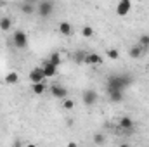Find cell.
I'll return each instance as SVG.
<instances>
[{
	"label": "cell",
	"instance_id": "obj_21",
	"mask_svg": "<svg viewBox=\"0 0 149 147\" xmlns=\"http://www.w3.org/2000/svg\"><path fill=\"white\" fill-rule=\"evenodd\" d=\"M106 55H108L109 59H118V57H120V52H118L116 49H108V52H106Z\"/></svg>",
	"mask_w": 149,
	"mask_h": 147
},
{
	"label": "cell",
	"instance_id": "obj_27",
	"mask_svg": "<svg viewBox=\"0 0 149 147\" xmlns=\"http://www.w3.org/2000/svg\"><path fill=\"white\" fill-rule=\"evenodd\" d=\"M26 147H37V146H35V144H28Z\"/></svg>",
	"mask_w": 149,
	"mask_h": 147
},
{
	"label": "cell",
	"instance_id": "obj_11",
	"mask_svg": "<svg viewBox=\"0 0 149 147\" xmlns=\"http://www.w3.org/2000/svg\"><path fill=\"white\" fill-rule=\"evenodd\" d=\"M144 52H146V50H144L141 45H134V47L128 49V55H130L132 59H139V57H142Z\"/></svg>",
	"mask_w": 149,
	"mask_h": 147
},
{
	"label": "cell",
	"instance_id": "obj_4",
	"mask_svg": "<svg viewBox=\"0 0 149 147\" xmlns=\"http://www.w3.org/2000/svg\"><path fill=\"white\" fill-rule=\"evenodd\" d=\"M81 101H83V104H85L87 107H92V106L97 102V92L92 90V88L85 90V92L81 94Z\"/></svg>",
	"mask_w": 149,
	"mask_h": 147
},
{
	"label": "cell",
	"instance_id": "obj_15",
	"mask_svg": "<svg viewBox=\"0 0 149 147\" xmlns=\"http://www.w3.org/2000/svg\"><path fill=\"white\" fill-rule=\"evenodd\" d=\"M19 81V74L16 73V71H10V73L5 74V83L7 85H16Z\"/></svg>",
	"mask_w": 149,
	"mask_h": 147
},
{
	"label": "cell",
	"instance_id": "obj_14",
	"mask_svg": "<svg viewBox=\"0 0 149 147\" xmlns=\"http://www.w3.org/2000/svg\"><path fill=\"white\" fill-rule=\"evenodd\" d=\"M50 64H54L56 68H59L61 66V62H63V57H61V54L59 52H52L50 55H49V59H47Z\"/></svg>",
	"mask_w": 149,
	"mask_h": 147
},
{
	"label": "cell",
	"instance_id": "obj_2",
	"mask_svg": "<svg viewBox=\"0 0 149 147\" xmlns=\"http://www.w3.org/2000/svg\"><path fill=\"white\" fill-rule=\"evenodd\" d=\"M12 43L17 49H26L28 47V35L23 30H16L14 35H12Z\"/></svg>",
	"mask_w": 149,
	"mask_h": 147
},
{
	"label": "cell",
	"instance_id": "obj_1",
	"mask_svg": "<svg viewBox=\"0 0 149 147\" xmlns=\"http://www.w3.org/2000/svg\"><path fill=\"white\" fill-rule=\"evenodd\" d=\"M132 76L128 74H111L108 80H106V87L108 90H118V92H123L127 87L132 85Z\"/></svg>",
	"mask_w": 149,
	"mask_h": 147
},
{
	"label": "cell",
	"instance_id": "obj_28",
	"mask_svg": "<svg viewBox=\"0 0 149 147\" xmlns=\"http://www.w3.org/2000/svg\"><path fill=\"white\" fill-rule=\"evenodd\" d=\"M120 147H130V146H128V144H121Z\"/></svg>",
	"mask_w": 149,
	"mask_h": 147
},
{
	"label": "cell",
	"instance_id": "obj_5",
	"mask_svg": "<svg viewBox=\"0 0 149 147\" xmlns=\"http://www.w3.org/2000/svg\"><path fill=\"white\" fill-rule=\"evenodd\" d=\"M50 94H52V97L61 99V101L68 99V90H66V87H63V85H59V83H54V85L50 87Z\"/></svg>",
	"mask_w": 149,
	"mask_h": 147
},
{
	"label": "cell",
	"instance_id": "obj_12",
	"mask_svg": "<svg viewBox=\"0 0 149 147\" xmlns=\"http://www.w3.org/2000/svg\"><path fill=\"white\" fill-rule=\"evenodd\" d=\"M85 64H99V62H102V57L99 55V54H95V52H87V55H85V61H83Z\"/></svg>",
	"mask_w": 149,
	"mask_h": 147
},
{
	"label": "cell",
	"instance_id": "obj_23",
	"mask_svg": "<svg viewBox=\"0 0 149 147\" xmlns=\"http://www.w3.org/2000/svg\"><path fill=\"white\" fill-rule=\"evenodd\" d=\"M85 55H87V52H83V50H78V52L74 54V59H76V62H83V61H85Z\"/></svg>",
	"mask_w": 149,
	"mask_h": 147
},
{
	"label": "cell",
	"instance_id": "obj_17",
	"mask_svg": "<svg viewBox=\"0 0 149 147\" xmlns=\"http://www.w3.org/2000/svg\"><path fill=\"white\" fill-rule=\"evenodd\" d=\"M109 94V99L113 102H121L123 101V92H118V90H108Z\"/></svg>",
	"mask_w": 149,
	"mask_h": 147
},
{
	"label": "cell",
	"instance_id": "obj_9",
	"mask_svg": "<svg viewBox=\"0 0 149 147\" xmlns=\"http://www.w3.org/2000/svg\"><path fill=\"white\" fill-rule=\"evenodd\" d=\"M42 69H43V76H45V78H52V76H56V74H57V68H56L54 64H50L49 61H45V62H43Z\"/></svg>",
	"mask_w": 149,
	"mask_h": 147
},
{
	"label": "cell",
	"instance_id": "obj_8",
	"mask_svg": "<svg viewBox=\"0 0 149 147\" xmlns=\"http://www.w3.org/2000/svg\"><path fill=\"white\" fill-rule=\"evenodd\" d=\"M19 9H21V12L23 14H33V12H37V3L35 2H31V0H26V2H21L19 3Z\"/></svg>",
	"mask_w": 149,
	"mask_h": 147
},
{
	"label": "cell",
	"instance_id": "obj_19",
	"mask_svg": "<svg viewBox=\"0 0 149 147\" xmlns=\"http://www.w3.org/2000/svg\"><path fill=\"white\" fill-rule=\"evenodd\" d=\"M137 45H141L144 50H148L149 49V35H141L139 37V43Z\"/></svg>",
	"mask_w": 149,
	"mask_h": 147
},
{
	"label": "cell",
	"instance_id": "obj_6",
	"mask_svg": "<svg viewBox=\"0 0 149 147\" xmlns=\"http://www.w3.org/2000/svg\"><path fill=\"white\" fill-rule=\"evenodd\" d=\"M130 10H132L130 0H121L116 3V14L118 16H127V14H130Z\"/></svg>",
	"mask_w": 149,
	"mask_h": 147
},
{
	"label": "cell",
	"instance_id": "obj_16",
	"mask_svg": "<svg viewBox=\"0 0 149 147\" xmlns=\"http://www.w3.org/2000/svg\"><path fill=\"white\" fill-rule=\"evenodd\" d=\"M10 26H12L10 17H7V16L0 17V30H2V31H9V30H10Z\"/></svg>",
	"mask_w": 149,
	"mask_h": 147
},
{
	"label": "cell",
	"instance_id": "obj_24",
	"mask_svg": "<svg viewBox=\"0 0 149 147\" xmlns=\"http://www.w3.org/2000/svg\"><path fill=\"white\" fill-rule=\"evenodd\" d=\"M94 144L102 146V144H104V135H102V133H95V135H94Z\"/></svg>",
	"mask_w": 149,
	"mask_h": 147
},
{
	"label": "cell",
	"instance_id": "obj_7",
	"mask_svg": "<svg viewBox=\"0 0 149 147\" xmlns=\"http://www.w3.org/2000/svg\"><path fill=\"white\" fill-rule=\"evenodd\" d=\"M30 80H31V85H33V83H43V81H45L43 69H42V68H33V69L30 71Z\"/></svg>",
	"mask_w": 149,
	"mask_h": 147
},
{
	"label": "cell",
	"instance_id": "obj_26",
	"mask_svg": "<svg viewBox=\"0 0 149 147\" xmlns=\"http://www.w3.org/2000/svg\"><path fill=\"white\" fill-rule=\"evenodd\" d=\"M68 147H76V144H74V142H70V144H68Z\"/></svg>",
	"mask_w": 149,
	"mask_h": 147
},
{
	"label": "cell",
	"instance_id": "obj_20",
	"mask_svg": "<svg viewBox=\"0 0 149 147\" xmlns=\"http://www.w3.org/2000/svg\"><path fill=\"white\" fill-rule=\"evenodd\" d=\"M81 35H83L85 38H90L92 35H94V28H92V26H88V24H87V26H83V28H81Z\"/></svg>",
	"mask_w": 149,
	"mask_h": 147
},
{
	"label": "cell",
	"instance_id": "obj_25",
	"mask_svg": "<svg viewBox=\"0 0 149 147\" xmlns=\"http://www.w3.org/2000/svg\"><path fill=\"white\" fill-rule=\"evenodd\" d=\"M12 147H23V144H21V139H16L14 140V146Z\"/></svg>",
	"mask_w": 149,
	"mask_h": 147
},
{
	"label": "cell",
	"instance_id": "obj_13",
	"mask_svg": "<svg viewBox=\"0 0 149 147\" xmlns=\"http://www.w3.org/2000/svg\"><path fill=\"white\" fill-rule=\"evenodd\" d=\"M118 125H120V128H121V130L130 132V130L134 128V119H132L130 116H123V118L120 119V123H118Z\"/></svg>",
	"mask_w": 149,
	"mask_h": 147
},
{
	"label": "cell",
	"instance_id": "obj_10",
	"mask_svg": "<svg viewBox=\"0 0 149 147\" xmlns=\"http://www.w3.org/2000/svg\"><path fill=\"white\" fill-rule=\"evenodd\" d=\"M59 33L64 35V37H70V35L73 33V26H71V23H68V21H61V23H59Z\"/></svg>",
	"mask_w": 149,
	"mask_h": 147
},
{
	"label": "cell",
	"instance_id": "obj_22",
	"mask_svg": "<svg viewBox=\"0 0 149 147\" xmlns=\"http://www.w3.org/2000/svg\"><path fill=\"white\" fill-rule=\"evenodd\" d=\"M63 107L66 111H71L74 107V101H71V99H64V102H63Z\"/></svg>",
	"mask_w": 149,
	"mask_h": 147
},
{
	"label": "cell",
	"instance_id": "obj_29",
	"mask_svg": "<svg viewBox=\"0 0 149 147\" xmlns=\"http://www.w3.org/2000/svg\"><path fill=\"white\" fill-rule=\"evenodd\" d=\"M148 68H149V64H148Z\"/></svg>",
	"mask_w": 149,
	"mask_h": 147
},
{
	"label": "cell",
	"instance_id": "obj_18",
	"mask_svg": "<svg viewBox=\"0 0 149 147\" xmlns=\"http://www.w3.org/2000/svg\"><path fill=\"white\" fill-rule=\"evenodd\" d=\"M45 88H47L45 83H33V85H31V90H33L35 95H42V94L45 92Z\"/></svg>",
	"mask_w": 149,
	"mask_h": 147
},
{
	"label": "cell",
	"instance_id": "obj_3",
	"mask_svg": "<svg viewBox=\"0 0 149 147\" xmlns=\"http://www.w3.org/2000/svg\"><path fill=\"white\" fill-rule=\"evenodd\" d=\"M54 10V2L45 0V2H38L37 3V14L40 17H49Z\"/></svg>",
	"mask_w": 149,
	"mask_h": 147
}]
</instances>
